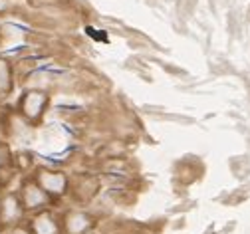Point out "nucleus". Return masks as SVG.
Instances as JSON below:
<instances>
[{
	"mask_svg": "<svg viewBox=\"0 0 250 234\" xmlns=\"http://www.w3.org/2000/svg\"><path fill=\"white\" fill-rule=\"evenodd\" d=\"M91 228V216L82 211H72L64 218V230L66 234H83Z\"/></svg>",
	"mask_w": 250,
	"mask_h": 234,
	"instance_id": "nucleus-5",
	"label": "nucleus"
},
{
	"mask_svg": "<svg viewBox=\"0 0 250 234\" xmlns=\"http://www.w3.org/2000/svg\"><path fill=\"white\" fill-rule=\"evenodd\" d=\"M24 216V205L18 194H6L0 200V226H18Z\"/></svg>",
	"mask_w": 250,
	"mask_h": 234,
	"instance_id": "nucleus-2",
	"label": "nucleus"
},
{
	"mask_svg": "<svg viewBox=\"0 0 250 234\" xmlns=\"http://www.w3.org/2000/svg\"><path fill=\"white\" fill-rule=\"evenodd\" d=\"M8 234H32V232H30L28 228H24V226H12V230Z\"/></svg>",
	"mask_w": 250,
	"mask_h": 234,
	"instance_id": "nucleus-9",
	"label": "nucleus"
},
{
	"mask_svg": "<svg viewBox=\"0 0 250 234\" xmlns=\"http://www.w3.org/2000/svg\"><path fill=\"white\" fill-rule=\"evenodd\" d=\"M20 200L24 205V211H40L50 203V194L36 181H30V183H24Z\"/></svg>",
	"mask_w": 250,
	"mask_h": 234,
	"instance_id": "nucleus-3",
	"label": "nucleus"
},
{
	"mask_svg": "<svg viewBox=\"0 0 250 234\" xmlns=\"http://www.w3.org/2000/svg\"><path fill=\"white\" fill-rule=\"evenodd\" d=\"M6 161H8V149L4 145H0V169L6 165Z\"/></svg>",
	"mask_w": 250,
	"mask_h": 234,
	"instance_id": "nucleus-8",
	"label": "nucleus"
},
{
	"mask_svg": "<svg viewBox=\"0 0 250 234\" xmlns=\"http://www.w3.org/2000/svg\"><path fill=\"white\" fill-rule=\"evenodd\" d=\"M12 68L6 60H0V99L6 97L12 91Z\"/></svg>",
	"mask_w": 250,
	"mask_h": 234,
	"instance_id": "nucleus-7",
	"label": "nucleus"
},
{
	"mask_svg": "<svg viewBox=\"0 0 250 234\" xmlns=\"http://www.w3.org/2000/svg\"><path fill=\"white\" fill-rule=\"evenodd\" d=\"M36 183L48 192V194H64L68 191V177L62 171L52 169H40L36 175Z\"/></svg>",
	"mask_w": 250,
	"mask_h": 234,
	"instance_id": "nucleus-4",
	"label": "nucleus"
},
{
	"mask_svg": "<svg viewBox=\"0 0 250 234\" xmlns=\"http://www.w3.org/2000/svg\"><path fill=\"white\" fill-rule=\"evenodd\" d=\"M48 106V95L44 91H28L24 93V97L20 99V113L28 119V121H40V117L44 115V109Z\"/></svg>",
	"mask_w": 250,
	"mask_h": 234,
	"instance_id": "nucleus-1",
	"label": "nucleus"
},
{
	"mask_svg": "<svg viewBox=\"0 0 250 234\" xmlns=\"http://www.w3.org/2000/svg\"><path fill=\"white\" fill-rule=\"evenodd\" d=\"M30 232L32 234H60V224L50 213H40L34 216L32 224H30Z\"/></svg>",
	"mask_w": 250,
	"mask_h": 234,
	"instance_id": "nucleus-6",
	"label": "nucleus"
}]
</instances>
